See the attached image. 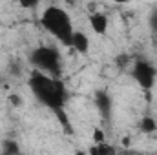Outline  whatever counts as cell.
Masks as SVG:
<instances>
[{
    "label": "cell",
    "mask_w": 157,
    "mask_h": 155,
    "mask_svg": "<svg viewBox=\"0 0 157 155\" xmlns=\"http://www.w3.org/2000/svg\"><path fill=\"white\" fill-rule=\"evenodd\" d=\"M157 130V120L154 117H144L143 120H141V131H144V133H154Z\"/></svg>",
    "instance_id": "cell-9"
},
{
    "label": "cell",
    "mask_w": 157,
    "mask_h": 155,
    "mask_svg": "<svg viewBox=\"0 0 157 155\" xmlns=\"http://www.w3.org/2000/svg\"><path fill=\"white\" fill-rule=\"evenodd\" d=\"M93 141L99 144V142H104V133L101 130H93Z\"/></svg>",
    "instance_id": "cell-13"
},
{
    "label": "cell",
    "mask_w": 157,
    "mask_h": 155,
    "mask_svg": "<svg viewBox=\"0 0 157 155\" xmlns=\"http://www.w3.org/2000/svg\"><path fill=\"white\" fill-rule=\"evenodd\" d=\"M150 26H152L154 31H157V9H154L152 15H150Z\"/></svg>",
    "instance_id": "cell-14"
},
{
    "label": "cell",
    "mask_w": 157,
    "mask_h": 155,
    "mask_svg": "<svg viewBox=\"0 0 157 155\" xmlns=\"http://www.w3.org/2000/svg\"><path fill=\"white\" fill-rule=\"evenodd\" d=\"M71 47L78 51V53H86L90 49V39L86 33L82 31H73V37H71Z\"/></svg>",
    "instance_id": "cell-7"
},
{
    "label": "cell",
    "mask_w": 157,
    "mask_h": 155,
    "mask_svg": "<svg viewBox=\"0 0 157 155\" xmlns=\"http://www.w3.org/2000/svg\"><path fill=\"white\" fill-rule=\"evenodd\" d=\"M55 115L59 119V122L62 124V128H66V131L68 133H71L73 130H71V122H70V119L66 115V112H64V108H60V110H55Z\"/></svg>",
    "instance_id": "cell-10"
},
{
    "label": "cell",
    "mask_w": 157,
    "mask_h": 155,
    "mask_svg": "<svg viewBox=\"0 0 157 155\" xmlns=\"http://www.w3.org/2000/svg\"><path fill=\"white\" fill-rule=\"evenodd\" d=\"M28 84H29L31 93L37 97V100L40 104H44L46 108H49L53 112L64 108L68 91H66V86L62 80L53 78V75H48V73L37 70L29 75Z\"/></svg>",
    "instance_id": "cell-1"
},
{
    "label": "cell",
    "mask_w": 157,
    "mask_h": 155,
    "mask_svg": "<svg viewBox=\"0 0 157 155\" xmlns=\"http://www.w3.org/2000/svg\"><path fill=\"white\" fill-rule=\"evenodd\" d=\"M90 26H91L93 33H97V35H104V33L108 31V17H106L104 13L95 11V13L90 17Z\"/></svg>",
    "instance_id": "cell-6"
},
{
    "label": "cell",
    "mask_w": 157,
    "mask_h": 155,
    "mask_svg": "<svg viewBox=\"0 0 157 155\" xmlns=\"http://www.w3.org/2000/svg\"><path fill=\"white\" fill-rule=\"evenodd\" d=\"M115 148L113 146H110V144H106V142H99V146H93V148H90V153H99V155H115Z\"/></svg>",
    "instance_id": "cell-8"
},
{
    "label": "cell",
    "mask_w": 157,
    "mask_h": 155,
    "mask_svg": "<svg viewBox=\"0 0 157 155\" xmlns=\"http://www.w3.org/2000/svg\"><path fill=\"white\" fill-rule=\"evenodd\" d=\"M155 68L148 60H135L132 66V77L143 89H152L155 84Z\"/></svg>",
    "instance_id": "cell-4"
},
{
    "label": "cell",
    "mask_w": 157,
    "mask_h": 155,
    "mask_svg": "<svg viewBox=\"0 0 157 155\" xmlns=\"http://www.w3.org/2000/svg\"><path fill=\"white\" fill-rule=\"evenodd\" d=\"M2 152H6V153H18L20 146L15 141H4L2 142Z\"/></svg>",
    "instance_id": "cell-11"
},
{
    "label": "cell",
    "mask_w": 157,
    "mask_h": 155,
    "mask_svg": "<svg viewBox=\"0 0 157 155\" xmlns=\"http://www.w3.org/2000/svg\"><path fill=\"white\" fill-rule=\"evenodd\" d=\"M113 2H117V4H124V2H128V0H113Z\"/></svg>",
    "instance_id": "cell-17"
},
{
    "label": "cell",
    "mask_w": 157,
    "mask_h": 155,
    "mask_svg": "<svg viewBox=\"0 0 157 155\" xmlns=\"http://www.w3.org/2000/svg\"><path fill=\"white\" fill-rule=\"evenodd\" d=\"M9 100H11L15 106H20V104H22V100L18 99V95H11V97H9Z\"/></svg>",
    "instance_id": "cell-15"
},
{
    "label": "cell",
    "mask_w": 157,
    "mask_h": 155,
    "mask_svg": "<svg viewBox=\"0 0 157 155\" xmlns=\"http://www.w3.org/2000/svg\"><path fill=\"white\" fill-rule=\"evenodd\" d=\"M15 2L22 7H26V9H35L40 4V0H15Z\"/></svg>",
    "instance_id": "cell-12"
},
{
    "label": "cell",
    "mask_w": 157,
    "mask_h": 155,
    "mask_svg": "<svg viewBox=\"0 0 157 155\" xmlns=\"http://www.w3.org/2000/svg\"><path fill=\"white\" fill-rule=\"evenodd\" d=\"M126 62H128V57H122V55L117 57V64H119V66H124Z\"/></svg>",
    "instance_id": "cell-16"
},
{
    "label": "cell",
    "mask_w": 157,
    "mask_h": 155,
    "mask_svg": "<svg viewBox=\"0 0 157 155\" xmlns=\"http://www.w3.org/2000/svg\"><path fill=\"white\" fill-rule=\"evenodd\" d=\"M95 106L99 108L101 115L104 119H110V115H112V95L106 89H99L95 93Z\"/></svg>",
    "instance_id": "cell-5"
},
{
    "label": "cell",
    "mask_w": 157,
    "mask_h": 155,
    "mask_svg": "<svg viewBox=\"0 0 157 155\" xmlns=\"http://www.w3.org/2000/svg\"><path fill=\"white\" fill-rule=\"evenodd\" d=\"M40 24L59 42H62L64 46H71V37H73L75 29H73V22H71V17L68 15V11H64L59 6H49L44 9V13L40 17Z\"/></svg>",
    "instance_id": "cell-2"
},
{
    "label": "cell",
    "mask_w": 157,
    "mask_h": 155,
    "mask_svg": "<svg viewBox=\"0 0 157 155\" xmlns=\"http://www.w3.org/2000/svg\"><path fill=\"white\" fill-rule=\"evenodd\" d=\"M29 62L48 75H59L60 73V53L53 46H39L31 51Z\"/></svg>",
    "instance_id": "cell-3"
}]
</instances>
